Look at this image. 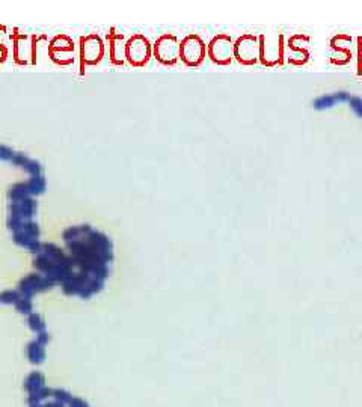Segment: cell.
Segmentation results:
<instances>
[{"mask_svg":"<svg viewBox=\"0 0 362 407\" xmlns=\"http://www.w3.org/2000/svg\"><path fill=\"white\" fill-rule=\"evenodd\" d=\"M260 38L252 33L241 35L234 43V58L243 65L257 63V60H260Z\"/></svg>","mask_w":362,"mask_h":407,"instance_id":"6da1fadb","label":"cell"},{"mask_svg":"<svg viewBox=\"0 0 362 407\" xmlns=\"http://www.w3.org/2000/svg\"><path fill=\"white\" fill-rule=\"evenodd\" d=\"M151 53L150 41L143 35H133L125 44V59L133 66H143L151 58Z\"/></svg>","mask_w":362,"mask_h":407,"instance_id":"7a4b0ae2","label":"cell"},{"mask_svg":"<svg viewBox=\"0 0 362 407\" xmlns=\"http://www.w3.org/2000/svg\"><path fill=\"white\" fill-rule=\"evenodd\" d=\"M208 58L218 65H228L234 58V43L230 35H216L208 44Z\"/></svg>","mask_w":362,"mask_h":407,"instance_id":"3957f363","label":"cell"},{"mask_svg":"<svg viewBox=\"0 0 362 407\" xmlns=\"http://www.w3.org/2000/svg\"><path fill=\"white\" fill-rule=\"evenodd\" d=\"M180 58L189 66H198L205 58V44L198 35L186 36L180 44Z\"/></svg>","mask_w":362,"mask_h":407,"instance_id":"277c9868","label":"cell"},{"mask_svg":"<svg viewBox=\"0 0 362 407\" xmlns=\"http://www.w3.org/2000/svg\"><path fill=\"white\" fill-rule=\"evenodd\" d=\"M154 56L163 65H174L180 59V43L174 35H163L154 44Z\"/></svg>","mask_w":362,"mask_h":407,"instance_id":"5b68a950","label":"cell"},{"mask_svg":"<svg viewBox=\"0 0 362 407\" xmlns=\"http://www.w3.org/2000/svg\"><path fill=\"white\" fill-rule=\"evenodd\" d=\"M104 56V44L98 35H88L80 40L82 68L85 65H97Z\"/></svg>","mask_w":362,"mask_h":407,"instance_id":"8992f818","label":"cell"},{"mask_svg":"<svg viewBox=\"0 0 362 407\" xmlns=\"http://www.w3.org/2000/svg\"><path fill=\"white\" fill-rule=\"evenodd\" d=\"M282 35L278 36V40L270 41L266 38V35L260 36V60L267 65V66H273V65H281L282 63V58H284V46H282Z\"/></svg>","mask_w":362,"mask_h":407,"instance_id":"52a82bcc","label":"cell"},{"mask_svg":"<svg viewBox=\"0 0 362 407\" xmlns=\"http://www.w3.org/2000/svg\"><path fill=\"white\" fill-rule=\"evenodd\" d=\"M53 285H55V282H52V281H50L47 276H44V275H30V276L24 278V279L20 282V285H18L17 290L20 291L23 295L32 299V295H33L35 292H40V291L44 290H50Z\"/></svg>","mask_w":362,"mask_h":407,"instance_id":"ba28073f","label":"cell"},{"mask_svg":"<svg viewBox=\"0 0 362 407\" xmlns=\"http://www.w3.org/2000/svg\"><path fill=\"white\" fill-rule=\"evenodd\" d=\"M35 52H33V43H29V38L26 35H18L15 36L14 41V58L17 60V63H27L29 58H33Z\"/></svg>","mask_w":362,"mask_h":407,"instance_id":"9c48e42d","label":"cell"},{"mask_svg":"<svg viewBox=\"0 0 362 407\" xmlns=\"http://www.w3.org/2000/svg\"><path fill=\"white\" fill-rule=\"evenodd\" d=\"M349 98H350V94L349 92H344V91L334 92V94H326V95H321L317 100H314L312 101V107L317 109V110H324V109L334 107L337 103L349 101Z\"/></svg>","mask_w":362,"mask_h":407,"instance_id":"30bf717a","label":"cell"},{"mask_svg":"<svg viewBox=\"0 0 362 407\" xmlns=\"http://www.w3.org/2000/svg\"><path fill=\"white\" fill-rule=\"evenodd\" d=\"M109 43H111V60L115 65H122L125 59V44H127L124 43V36L121 33H111Z\"/></svg>","mask_w":362,"mask_h":407,"instance_id":"8fae6325","label":"cell"},{"mask_svg":"<svg viewBox=\"0 0 362 407\" xmlns=\"http://www.w3.org/2000/svg\"><path fill=\"white\" fill-rule=\"evenodd\" d=\"M24 386H26V389H27L29 394H37V392H41V391H44V389L47 388V386H46L44 376L40 374V373H32V374L27 377Z\"/></svg>","mask_w":362,"mask_h":407,"instance_id":"7c38bea8","label":"cell"},{"mask_svg":"<svg viewBox=\"0 0 362 407\" xmlns=\"http://www.w3.org/2000/svg\"><path fill=\"white\" fill-rule=\"evenodd\" d=\"M49 52H73L74 53V43L71 38L65 35H58L56 38L52 40L49 46Z\"/></svg>","mask_w":362,"mask_h":407,"instance_id":"4fadbf2b","label":"cell"},{"mask_svg":"<svg viewBox=\"0 0 362 407\" xmlns=\"http://www.w3.org/2000/svg\"><path fill=\"white\" fill-rule=\"evenodd\" d=\"M27 357L32 363H43L46 359V346L32 341L27 347Z\"/></svg>","mask_w":362,"mask_h":407,"instance_id":"5bb4252c","label":"cell"},{"mask_svg":"<svg viewBox=\"0 0 362 407\" xmlns=\"http://www.w3.org/2000/svg\"><path fill=\"white\" fill-rule=\"evenodd\" d=\"M27 324H29V327H30L37 335H40V334H46V332H47V326H46L43 317L38 315V314H35V312L30 314V315H27Z\"/></svg>","mask_w":362,"mask_h":407,"instance_id":"9a60e30c","label":"cell"},{"mask_svg":"<svg viewBox=\"0 0 362 407\" xmlns=\"http://www.w3.org/2000/svg\"><path fill=\"white\" fill-rule=\"evenodd\" d=\"M349 106L352 107V110L358 115V117L362 118V98L361 97H355V95H350L349 98Z\"/></svg>","mask_w":362,"mask_h":407,"instance_id":"2e32d148","label":"cell"},{"mask_svg":"<svg viewBox=\"0 0 362 407\" xmlns=\"http://www.w3.org/2000/svg\"><path fill=\"white\" fill-rule=\"evenodd\" d=\"M14 151L12 150H9L8 146H0V160H11L12 162V159H14Z\"/></svg>","mask_w":362,"mask_h":407,"instance_id":"e0dca14e","label":"cell"},{"mask_svg":"<svg viewBox=\"0 0 362 407\" xmlns=\"http://www.w3.org/2000/svg\"><path fill=\"white\" fill-rule=\"evenodd\" d=\"M358 56H359V66L362 65V36L358 38Z\"/></svg>","mask_w":362,"mask_h":407,"instance_id":"ac0fdd59","label":"cell"}]
</instances>
